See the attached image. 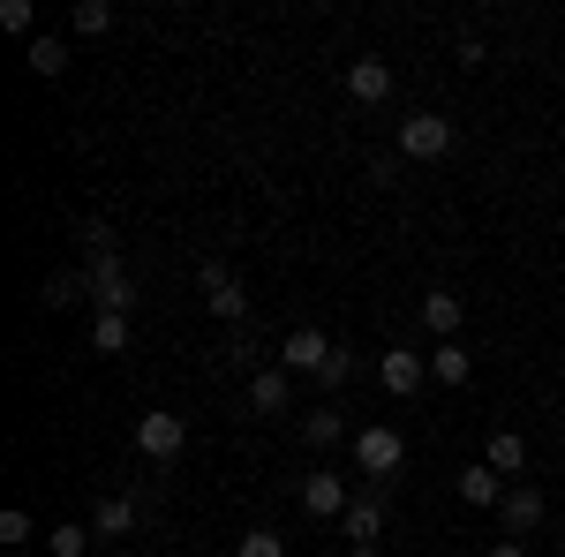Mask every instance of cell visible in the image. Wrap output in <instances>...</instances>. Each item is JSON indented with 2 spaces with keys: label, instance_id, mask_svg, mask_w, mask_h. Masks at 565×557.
<instances>
[{
  "label": "cell",
  "instance_id": "6da1fadb",
  "mask_svg": "<svg viewBox=\"0 0 565 557\" xmlns=\"http://www.w3.org/2000/svg\"><path fill=\"white\" fill-rule=\"evenodd\" d=\"M354 468L370 474V490H385L392 474L407 468V437L385 422H370V429H354Z\"/></svg>",
  "mask_w": 565,
  "mask_h": 557
},
{
  "label": "cell",
  "instance_id": "7a4b0ae2",
  "mask_svg": "<svg viewBox=\"0 0 565 557\" xmlns=\"http://www.w3.org/2000/svg\"><path fill=\"white\" fill-rule=\"evenodd\" d=\"M295 497H302V513H309V519H348L354 482H348L340 468H309L302 482H295Z\"/></svg>",
  "mask_w": 565,
  "mask_h": 557
},
{
  "label": "cell",
  "instance_id": "3957f363",
  "mask_svg": "<svg viewBox=\"0 0 565 557\" xmlns=\"http://www.w3.org/2000/svg\"><path fill=\"white\" fill-rule=\"evenodd\" d=\"M445 151H452V121H445V114H407V121H399V159L437 167Z\"/></svg>",
  "mask_w": 565,
  "mask_h": 557
},
{
  "label": "cell",
  "instance_id": "277c9868",
  "mask_svg": "<svg viewBox=\"0 0 565 557\" xmlns=\"http://www.w3.org/2000/svg\"><path fill=\"white\" fill-rule=\"evenodd\" d=\"M377 385H385L392 399H415V392L430 385V354H415V346H385V354H377Z\"/></svg>",
  "mask_w": 565,
  "mask_h": 557
},
{
  "label": "cell",
  "instance_id": "5b68a950",
  "mask_svg": "<svg viewBox=\"0 0 565 557\" xmlns=\"http://www.w3.org/2000/svg\"><path fill=\"white\" fill-rule=\"evenodd\" d=\"M181 444H189V422H181V415H167V407H151V415L136 422V452H143V460H159V468H167V460H181Z\"/></svg>",
  "mask_w": 565,
  "mask_h": 557
},
{
  "label": "cell",
  "instance_id": "8992f818",
  "mask_svg": "<svg viewBox=\"0 0 565 557\" xmlns=\"http://www.w3.org/2000/svg\"><path fill=\"white\" fill-rule=\"evenodd\" d=\"M196 279H204V309H212L218 324H234V332H242V317H249V294H242V279H234L226 264H204Z\"/></svg>",
  "mask_w": 565,
  "mask_h": 557
},
{
  "label": "cell",
  "instance_id": "52a82bcc",
  "mask_svg": "<svg viewBox=\"0 0 565 557\" xmlns=\"http://www.w3.org/2000/svg\"><path fill=\"white\" fill-rule=\"evenodd\" d=\"M324 362H332V340H324L317 324H295V332L279 340V369H287V377H317Z\"/></svg>",
  "mask_w": 565,
  "mask_h": 557
},
{
  "label": "cell",
  "instance_id": "ba28073f",
  "mask_svg": "<svg viewBox=\"0 0 565 557\" xmlns=\"http://www.w3.org/2000/svg\"><path fill=\"white\" fill-rule=\"evenodd\" d=\"M136 519H143V505H136L129 490H106V497L90 505V535H98V543H121V535H136Z\"/></svg>",
  "mask_w": 565,
  "mask_h": 557
},
{
  "label": "cell",
  "instance_id": "9c48e42d",
  "mask_svg": "<svg viewBox=\"0 0 565 557\" xmlns=\"http://www.w3.org/2000/svg\"><path fill=\"white\" fill-rule=\"evenodd\" d=\"M498 527H505L513 543L535 535V527H543V490H535V482H513V490H505V505H498Z\"/></svg>",
  "mask_w": 565,
  "mask_h": 557
},
{
  "label": "cell",
  "instance_id": "30bf717a",
  "mask_svg": "<svg viewBox=\"0 0 565 557\" xmlns=\"http://www.w3.org/2000/svg\"><path fill=\"white\" fill-rule=\"evenodd\" d=\"M348 98H354V106H385V98H392V61H377V53L348 61Z\"/></svg>",
  "mask_w": 565,
  "mask_h": 557
},
{
  "label": "cell",
  "instance_id": "8fae6325",
  "mask_svg": "<svg viewBox=\"0 0 565 557\" xmlns=\"http://www.w3.org/2000/svg\"><path fill=\"white\" fill-rule=\"evenodd\" d=\"M385 535V490H354L348 505V550H370Z\"/></svg>",
  "mask_w": 565,
  "mask_h": 557
},
{
  "label": "cell",
  "instance_id": "7c38bea8",
  "mask_svg": "<svg viewBox=\"0 0 565 557\" xmlns=\"http://www.w3.org/2000/svg\"><path fill=\"white\" fill-rule=\"evenodd\" d=\"M505 490H513V482L490 468V460H482V468H460V505H482V513H498V505H505Z\"/></svg>",
  "mask_w": 565,
  "mask_h": 557
},
{
  "label": "cell",
  "instance_id": "4fadbf2b",
  "mask_svg": "<svg viewBox=\"0 0 565 557\" xmlns=\"http://www.w3.org/2000/svg\"><path fill=\"white\" fill-rule=\"evenodd\" d=\"M423 324H430L437 340H460V324H468V301L452 294V287H430V294H423Z\"/></svg>",
  "mask_w": 565,
  "mask_h": 557
},
{
  "label": "cell",
  "instance_id": "5bb4252c",
  "mask_svg": "<svg viewBox=\"0 0 565 557\" xmlns=\"http://www.w3.org/2000/svg\"><path fill=\"white\" fill-rule=\"evenodd\" d=\"M249 407H257V415H287V407H295V377H287V369H257V377H249Z\"/></svg>",
  "mask_w": 565,
  "mask_h": 557
},
{
  "label": "cell",
  "instance_id": "9a60e30c",
  "mask_svg": "<svg viewBox=\"0 0 565 557\" xmlns=\"http://www.w3.org/2000/svg\"><path fill=\"white\" fill-rule=\"evenodd\" d=\"M23 68H31V76H45V84H53V76H68V39H53V31H45V39H31V45H23Z\"/></svg>",
  "mask_w": 565,
  "mask_h": 557
},
{
  "label": "cell",
  "instance_id": "2e32d148",
  "mask_svg": "<svg viewBox=\"0 0 565 557\" xmlns=\"http://www.w3.org/2000/svg\"><path fill=\"white\" fill-rule=\"evenodd\" d=\"M302 444H317V452L348 444V415H340V407H309L302 415Z\"/></svg>",
  "mask_w": 565,
  "mask_h": 557
},
{
  "label": "cell",
  "instance_id": "e0dca14e",
  "mask_svg": "<svg viewBox=\"0 0 565 557\" xmlns=\"http://www.w3.org/2000/svg\"><path fill=\"white\" fill-rule=\"evenodd\" d=\"M482 460H490V468H498V474H505V482H513V474H527V437H521V429H498Z\"/></svg>",
  "mask_w": 565,
  "mask_h": 557
},
{
  "label": "cell",
  "instance_id": "ac0fdd59",
  "mask_svg": "<svg viewBox=\"0 0 565 557\" xmlns=\"http://www.w3.org/2000/svg\"><path fill=\"white\" fill-rule=\"evenodd\" d=\"M430 377H437V385H468V377H476L468 346H460V340H437V354H430Z\"/></svg>",
  "mask_w": 565,
  "mask_h": 557
},
{
  "label": "cell",
  "instance_id": "d6986e66",
  "mask_svg": "<svg viewBox=\"0 0 565 557\" xmlns=\"http://www.w3.org/2000/svg\"><path fill=\"white\" fill-rule=\"evenodd\" d=\"M68 31H76V39H106V31H114V8H106V0H76V8H68Z\"/></svg>",
  "mask_w": 565,
  "mask_h": 557
},
{
  "label": "cell",
  "instance_id": "ffe728a7",
  "mask_svg": "<svg viewBox=\"0 0 565 557\" xmlns=\"http://www.w3.org/2000/svg\"><path fill=\"white\" fill-rule=\"evenodd\" d=\"M90 346L98 354H129V317H98L90 324Z\"/></svg>",
  "mask_w": 565,
  "mask_h": 557
},
{
  "label": "cell",
  "instance_id": "44dd1931",
  "mask_svg": "<svg viewBox=\"0 0 565 557\" xmlns=\"http://www.w3.org/2000/svg\"><path fill=\"white\" fill-rule=\"evenodd\" d=\"M90 543H98V535H90V527H76V519H68V527H53V535H45V550H53V557H84Z\"/></svg>",
  "mask_w": 565,
  "mask_h": 557
},
{
  "label": "cell",
  "instance_id": "7402d4cb",
  "mask_svg": "<svg viewBox=\"0 0 565 557\" xmlns=\"http://www.w3.org/2000/svg\"><path fill=\"white\" fill-rule=\"evenodd\" d=\"M0 23H8L15 39H45V31H39V8H31V0H0Z\"/></svg>",
  "mask_w": 565,
  "mask_h": 557
},
{
  "label": "cell",
  "instance_id": "603a6c76",
  "mask_svg": "<svg viewBox=\"0 0 565 557\" xmlns=\"http://www.w3.org/2000/svg\"><path fill=\"white\" fill-rule=\"evenodd\" d=\"M234 557H287V535H271V527H249V535L234 543Z\"/></svg>",
  "mask_w": 565,
  "mask_h": 557
},
{
  "label": "cell",
  "instance_id": "cb8c5ba5",
  "mask_svg": "<svg viewBox=\"0 0 565 557\" xmlns=\"http://www.w3.org/2000/svg\"><path fill=\"white\" fill-rule=\"evenodd\" d=\"M90 279H76V271H61V279H45V309H76V294H84Z\"/></svg>",
  "mask_w": 565,
  "mask_h": 557
},
{
  "label": "cell",
  "instance_id": "d4e9b609",
  "mask_svg": "<svg viewBox=\"0 0 565 557\" xmlns=\"http://www.w3.org/2000/svg\"><path fill=\"white\" fill-rule=\"evenodd\" d=\"M348 377H354V354H348V346H332V362L317 369V392H340Z\"/></svg>",
  "mask_w": 565,
  "mask_h": 557
},
{
  "label": "cell",
  "instance_id": "484cf974",
  "mask_svg": "<svg viewBox=\"0 0 565 557\" xmlns=\"http://www.w3.org/2000/svg\"><path fill=\"white\" fill-rule=\"evenodd\" d=\"M0 543H8V550H23V543H31V513H23V505H8V513H0Z\"/></svg>",
  "mask_w": 565,
  "mask_h": 557
},
{
  "label": "cell",
  "instance_id": "4316f807",
  "mask_svg": "<svg viewBox=\"0 0 565 557\" xmlns=\"http://www.w3.org/2000/svg\"><path fill=\"white\" fill-rule=\"evenodd\" d=\"M482 557H527V550H521V543H513V535H498V543H490V550H482Z\"/></svg>",
  "mask_w": 565,
  "mask_h": 557
},
{
  "label": "cell",
  "instance_id": "83f0119b",
  "mask_svg": "<svg viewBox=\"0 0 565 557\" xmlns=\"http://www.w3.org/2000/svg\"><path fill=\"white\" fill-rule=\"evenodd\" d=\"M348 557H385V550H377V543H370V550H348Z\"/></svg>",
  "mask_w": 565,
  "mask_h": 557
},
{
  "label": "cell",
  "instance_id": "f1b7e54d",
  "mask_svg": "<svg viewBox=\"0 0 565 557\" xmlns=\"http://www.w3.org/2000/svg\"><path fill=\"white\" fill-rule=\"evenodd\" d=\"M558 557H565V527H558Z\"/></svg>",
  "mask_w": 565,
  "mask_h": 557
}]
</instances>
